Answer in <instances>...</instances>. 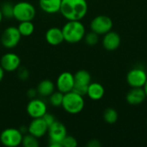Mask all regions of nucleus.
Wrapping results in <instances>:
<instances>
[{
    "label": "nucleus",
    "instance_id": "obj_17",
    "mask_svg": "<svg viewBox=\"0 0 147 147\" xmlns=\"http://www.w3.org/2000/svg\"><path fill=\"white\" fill-rule=\"evenodd\" d=\"M45 39L47 42L51 46H59L63 41H65L62 29L57 27L48 28L46 32Z\"/></svg>",
    "mask_w": 147,
    "mask_h": 147
},
{
    "label": "nucleus",
    "instance_id": "obj_12",
    "mask_svg": "<svg viewBox=\"0 0 147 147\" xmlns=\"http://www.w3.org/2000/svg\"><path fill=\"white\" fill-rule=\"evenodd\" d=\"M59 91L65 94L72 90L74 86V75L69 71H64L59 74L56 82Z\"/></svg>",
    "mask_w": 147,
    "mask_h": 147
},
{
    "label": "nucleus",
    "instance_id": "obj_30",
    "mask_svg": "<svg viewBox=\"0 0 147 147\" xmlns=\"http://www.w3.org/2000/svg\"><path fill=\"white\" fill-rule=\"evenodd\" d=\"M36 94H37V90H34V89H30V90H28V92H27V95H28V96L30 99L34 98V96H35Z\"/></svg>",
    "mask_w": 147,
    "mask_h": 147
},
{
    "label": "nucleus",
    "instance_id": "obj_10",
    "mask_svg": "<svg viewBox=\"0 0 147 147\" xmlns=\"http://www.w3.org/2000/svg\"><path fill=\"white\" fill-rule=\"evenodd\" d=\"M28 115L34 119V118H41L47 112V108L46 103L40 99H30L26 108Z\"/></svg>",
    "mask_w": 147,
    "mask_h": 147
},
{
    "label": "nucleus",
    "instance_id": "obj_35",
    "mask_svg": "<svg viewBox=\"0 0 147 147\" xmlns=\"http://www.w3.org/2000/svg\"><path fill=\"white\" fill-rule=\"evenodd\" d=\"M146 123H147V121H146Z\"/></svg>",
    "mask_w": 147,
    "mask_h": 147
},
{
    "label": "nucleus",
    "instance_id": "obj_11",
    "mask_svg": "<svg viewBox=\"0 0 147 147\" xmlns=\"http://www.w3.org/2000/svg\"><path fill=\"white\" fill-rule=\"evenodd\" d=\"M21 65L20 57L14 53H7L3 54L0 60V65L4 71L11 72L17 70Z\"/></svg>",
    "mask_w": 147,
    "mask_h": 147
},
{
    "label": "nucleus",
    "instance_id": "obj_6",
    "mask_svg": "<svg viewBox=\"0 0 147 147\" xmlns=\"http://www.w3.org/2000/svg\"><path fill=\"white\" fill-rule=\"evenodd\" d=\"M23 134L20 129L9 127L0 134V142L7 147H16L22 145Z\"/></svg>",
    "mask_w": 147,
    "mask_h": 147
},
{
    "label": "nucleus",
    "instance_id": "obj_21",
    "mask_svg": "<svg viewBox=\"0 0 147 147\" xmlns=\"http://www.w3.org/2000/svg\"><path fill=\"white\" fill-rule=\"evenodd\" d=\"M22 36H30L34 31V25L32 21L20 22L17 27Z\"/></svg>",
    "mask_w": 147,
    "mask_h": 147
},
{
    "label": "nucleus",
    "instance_id": "obj_26",
    "mask_svg": "<svg viewBox=\"0 0 147 147\" xmlns=\"http://www.w3.org/2000/svg\"><path fill=\"white\" fill-rule=\"evenodd\" d=\"M84 39L85 40V43L88 46L93 47V46H96L98 43V41H99V34H97L96 33L91 31V32H90L88 34H85Z\"/></svg>",
    "mask_w": 147,
    "mask_h": 147
},
{
    "label": "nucleus",
    "instance_id": "obj_14",
    "mask_svg": "<svg viewBox=\"0 0 147 147\" xmlns=\"http://www.w3.org/2000/svg\"><path fill=\"white\" fill-rule=\"evenodd\" d=\"M48 126L43 120V118H34L28 126V132L31 135L36 138H41L47 134Z\"/></svg>",
    "mask_w": 147,
    "mask_h": 147
},
{
    "label": "nucleus",
    "instance_id": "obj_4",
    "mask_svg": "<svg viewBox=\"0 0 147 147\" xmlns=\"http://www.w3.org/2000/svg\"><path fill=\"white\" fill-rule=\"evenodd\" d=\"M14 18L18 22L32 21L36 14L34 6L28 2H18L14 4Z\"/></svg>",
    "mask_w": 147,
    "mask_h": 147
},
{
    "label": "nucleus",
    "instance_id": "obj_1",
    "mask_svg": "<svg viewBox=\"0 0 147 147\" xmlns=\"http://www.w3.org/2000/svg\"><path fill=\"white\" fill-rule=\"evenodd\" d=\"M59 12L68 21H81L88 12L86 0H62Z\"/></svg>",
    "mask_w": 147,
    "mask_h": 147
},
{
    "label": "nucleus",
    "instance_id": "obj_3",
    "mask_svg": "<svg viewBox=\"0 0 147 147\" xmlns=\"http://www.w3.org/2000/svg\"><path fill=\"white\" fill-rule=\"evenodd\" d=\"M61 106L65 109V111L71 115L79 114L84 108V96L73 91L67 92L64 94Z\"/></svg>",
    "mask_w": 147,
    "mask_h": 147
},
{
    "label": "nucleus",
    "instance_id": "obj_24",
    "mask_svg": "<svg viewBox=\"0 0 147 147\" xmlns=\"http://www.w3.org/2000/svg\"><path fill=\"white\" fill-rule=\"evenodd\" d=\"M22 145L24 147H38L39 146L38 138L28 134V135L23 136Z\"/></svg>",
    "mask_w": 147,
    "mask_h": 147
},
{
    "label": "nucleus",
    "instance_id": "obj_32",
    "mask_svg": "<svg viewBox=\"0 0 147 147\" xmlns=\"http://www.w3.org/2000/svg\"><path fill=\"white\" fill-rule=\"evenodd\" d=\"M3 76H4V71H3V69L1 67V65H0V82L3 80Z\"/></svg>",
    "mask_w": 147,
    "mask_h": 147
},
{
    "label": "nucleus",
    "instance_id": "obj_18",
    "mask_svg": "<svg viewBox=\"0 0 147 147\" xmlns=\"http://www.w3.org/2000/svg\"><path fill=\"white\" fill-rule=\"evenodd\" d=\"M105 94L104 87L99 83H90L88 86L87 96L93 101L101 100Z\"/></svg>",
    "mask_w": 147,
    "mask_h": 147
},
{
    "label": "nucleus",
    "instance_id": "obj_13",
    "mask_svg": "<svg viewBox=\"0 0 147 147\" xmlns=\"http://www.w3.org/2000/svg\"><path fill=\"white\" fill-rule=\"evenodd\" d=\"M47 133L49 136V140L60 143L62 142L63 139L67 135L65 126L58 121H55L52 125L48 127Z\"/></svg>",
    "mask_w": 147,
    "mask_h": 147
},
{
    "label": "nucleus",
    "instance_id": "obj_8",
    "mask_svg": "<svg viewBox=\"0 0 147 147\" xmlns=\"http://www.w3.org/2000/svg\"><path fill=\"white\" fill-rule=\"evenodd\" d=\"M147 80V72L142 68L134 67L127 74V82L131 88H143Z\"/></svg>",
    "mask_w": 147,
    "mask_h": 147
},
{
    "label": "nucleus",
    "instance_id": "obj_29",
    "mask_svg": "<svg viewBox=\"0 0 147 147\" xmlns=\"http://www.w3.org/2000/svg\"><path fill=\"white\" fill-rule=\"evenodd\" d=\"M101 146H102V144L100 143V141L98 140H91L87 143L88 147H100Z\"/></svg>",
    "mask_w": 147,
    "mask_h": 147
},
{
    "label": "nucleus",
    "instance_id": "obj_33",
    "mask_svg": "<svg viewBox=\"0 0 147 147\" xmlns=\"http://www.w3.org/2000/svg\"><path fill=\"white\" fill-rule=\"evenodd\" d=\"M143 89H144V90H145V93H146V96L147 98V80L146 82V84H145V85H144V87H143Z\"/></svg>",
    "mask_w": 147,
    "mask_h": 147
},
{
    "label": "nucleus",
    "instance_id": "obj_5",
    "mask_svg": "<svg viewBox=\"0 0 147 147\" xmlns=\"http://www.w3.org/2000/svg\"><path fill=\"white\" fill-rule=\"evenodd\" d=\"M74 75V86L71 91L81 95L86 96L89 84L91 83V76L86 70H79Z\"/></svg>",
    "mask_w": 147,
    "mask_h": 147
},
{
    "label": "nucleus",
    "instance_id": "obj_19",
    "mask_svg": "<svg viewBox=\"0 0 147 147\" xmlns=\"http://www.w3.org/2000/svg\"><path fill=\"white\" fill-rule=\"evenodd\" d=\"M62 0H39L40 8L47 14L59 12Z\"/></svg>",
    "mask_w": 147,
    "mask_h": 147
},
{
    "label": "nucleus",
    "instance_id": "obj_31",
    "mask_svg": "<svg viewBox=\"0 0 147 147\" xmlns=\"http://www.w3.org/2000/svg\"><path fill=\"white\" fill-rule=\"evenodd\" d=\"M19 77L21 79H27L28 78V71L27 70H23V71H20Z\"/></svg>",
    "mask_w": 147,
    "mask_h": 147
},
{
    "label": "nucleus",
    "instance_id": "obj_27",
    "mask_svg": "<svg viewBox=\"0 0 147 147\" xmlns=\"http://www.w3.org/2000/svg\"><path fill=\"white\" fill-rule=\"evenodd\" d=\"M61 144H62V147H76L78 146V141L76 138H74L73 136L66 135L63 139Z\"/></svg>",
    "mask_w": 147,
    "mask_h": 147
},
{
    "label": "nucleus",
    "instance_id": "obj_25",
    "mask_svg": "<svg viewBox=\"0 0 147 147\" xmlns=\"http://www.w3.org/2000/svg\"><path fill=\"white\" fill-rule=\"evenodd\" d=\"M1 12H2V15L3 17H6V18H13L14 17V5L11 4L10 3H4L2 7H1Z\"/></svg>",
    "mask_w": 147,
    "mask_h": 147
},
{
    "label": "nucleus",
    "instance_id": "obj_23",
    "mask_svg": "<svg viewBox=\"0 0 147 147\" xmlns=\"http://www.w3.org/2000/svg\"><path fill=\"white\" fill-rule=\"evenodd\" d=\"M64 94L60 91H53L49 96V102L53 107H61L63 102Z\"/></svg>",
    "mask_w": 147,
    "mask_h": 147
},
{
    "label": "nucleus",
    "instance_id": "obj_22",
    "mask_svg": "<svg viewBox=\"0 0 147 147\" xmlns=\"http://www.w3.org/2000/svg\"><path fill=\"white\" fill-rule=\"evenodd\" d=\"M118 112L113 108H108L103 112V120L108 124H115L118 121Z\"/></svg>",
    "mask_w": 147,
    "mask_h": 147
},
{
    "label": "nucleus",
    "instance_id": "obj_2",
    "mask_svg": "<svg viewBox=\"0 0 147 147\" xmlns=\"http://www.w3.org/2000/svg\"><path fill=\"white\" fill-rule=\"evenodd\" d=\"M61 29L65 41L71 44L81 41L85 35V28L81 21H68Z\"/></svg>",
    "mask_w": 147,
    "mask_h": 147
},
{
    "label": "nucleus",
    "instance_id": "obj_16",
    "mask_svg": "<svg viewBox=\"0 0 147 147\" xmlns=\"http://www.w3.org/2000/svg\"><path fill=\"white\" fill-rule=\"evenodd\" d=\"M146 99L143 88H132L126 96V101L130 105H140Z\"/></svg>",
    "mask_w": 147,
    "mask_h": 147
},
{
    "label": "nucleus",
    "instance_id": "obj_7",
    "mask_svg": "<svg viewBox=\"0 0 147 147\" xmlns=\"http://www.w3.org/2000/svg\"><path fill=\"white\" fill-rule=\"evenodd\" d=\"M90 30L96 33L99 35H103L112 30L113 21L105 15H100L96 16L90 22Z\"/></svg>",
    "mask_w": 147,
    "mask_h": 147
},
{
    "label": "nucleus",
    "instance_id": "obj_34",
    "mask_svg": "<svg viewBox=\"0 0 147 147\" xmlns=\"http://www.w3.org/2000/svg\"><path fill=\"white\" fill-rule=\"evenodd\" d=\"M3 15H2V12H1V9H0V22H2V19H3Z\"/></svg>",
    "mask_w": 147,
    "mask_h": 147
},
{
    "label": "nucleus",
    "instance_id": "obj_15",
    "mask_svg": "<svg viewBox=\"0 0 147 147\" xmlns=\"http://www.w3.org/2000/svg\"><path fill=\"white\" fill-rule=\"evenodd\" d=\"M121 42V36L118 33L115 31H109L107 34H103L102 38V46L103 47L109 52L116 50Z\"/></svg>",
    "mask_w": 147,
    "mask_h": 147
},
{
    "label": "nucleus",
    "instance_id": "obj_9",
    "mask_svg": "<svg viewBox=\"0 0 147 147\" xmlns=\"http://www.w3.org/2000/svg\"><path fill=\"white\" fill-rule=\"evenodd\" d=\"M21 34L17 28L8 27L1 35V43L6 48H13L16 47L21 40Z\"/></svg>",
    "mask_w": 147,
    "mask_h": 147
},
{
    "label": "nucleus",
    "instance_id": "obj_28",
    "mask_svg": "<svg viewBox=\"0 0 147 147\" xmlns=\"http://www.w3.org/2000/svg\"><path fill=\"white\" fill-rule=\"evenodd\" d=\"M43 120L45 121V122L47 123V125L49 127L50 125H52L55 121H56V119L54 118V116L53 115H51V114H49V113H46L44 115H43Z\"/></svg>",
    "mask_w": 147,
    "mask_h": 147
},
{
    "label": "nucleus",
    "instance_id": "obj_20",
    "mask_svg": "<svg viewBox=\"0 0 147 147\" xmlns=\"http://www.w3.org/2000/svg\"><path fill=\"white\" fill-rule=\"evenodd\" d=\"M54 89H55L54 84L51 80L44 79L39 83L36 90L40 96L47 97V96H49L54 91Z\"/></svg>",
    "mask_w": 147,
    "mask_h": 147
}]
</instances>
